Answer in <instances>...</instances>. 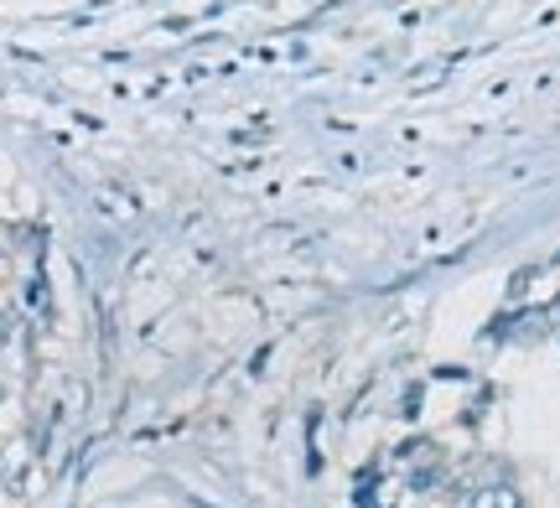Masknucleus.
Returning <instances> with one entry per match:
<instances>
[{
    "mask_svg": "<svg viewBox=\"0 0 560 508\" xmlns=\"http://www.w3.org/2000/svg\"><path fill=\"white\" fill-rule=\"evenodd\" d=\"M467 508H524V493L514 488V483H482V488L467 498Z\"/></svg>",
    "mask_w": 560,
    "mask_h": 508,
    "instance_id": "1",
    "label": "nucleus"
},
{
    "mask_svg": "<svg viewBox=\"0 0 560 508\" xmlns=\"http://www.w3.org/2000/svg\"><path fill=\"white\" fill-rule=\"evenodd\" d=\"M11 332H16V311L0 306V343H11Z\"/></svg>",
    "mask_w": 560,
    "mask_h": 508,
    "instance_id": "2",
    "label": "nucleus"
},
{
    "mask_svg": "<svg viewBox=\"0 0 560 508\" xmlns=\"http://www.w3.org/2000/svg\"><path fill=\"white\" fill-rule=\"evenodd\" d=\"M0 400H5V389H0Z\"/></svg>",
    "mask_w": 560,
    "mask_h": 508,
    "instance_id": "3",
    "label": "nucleus"
},
{
    "mask_svg": "<svg viewBox=\"0 0 560 508\" xmlns=\"http://www.w3.org/2000/svg\"><path fill=\"white\" fill-rule=\"evenodd\" d=\"M0 264H5V255H0Z\"/></svg>",
    "mask_w": 560,
    "mask_h": 508,
    "instance_id": "4",
    "label": "nucleus"
}]
</instances>
